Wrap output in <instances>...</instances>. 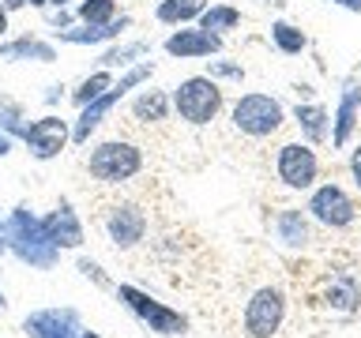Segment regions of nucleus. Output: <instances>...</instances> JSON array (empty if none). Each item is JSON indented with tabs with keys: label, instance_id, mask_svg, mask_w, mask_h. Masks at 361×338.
Instances as JSON below:
<instances>
[{
	"label": "nucleus",
	"instance_id": "obj_1",
	"mask_svg": "<svg viewBox=\"0 0 361 338\" xmlns=\"http://www.w3.org/2000/svg\"><path fill=\"white\" fill-rule=\"evenodd\" d=\"M0 237H4L8 252L16 256L19 263H27L30 270H53L61 263V248L53 244L45 222L27 207V203L11 207L4 218H0Z\"/></svg>",
	"mask_w": 361,
	"mask_h": 338
},
{
	"label": "nucleus",
	"instance_id": "obj_2",
	"mask_svg": "<svg viewBox=\"0 0 361 338\" xmlns=\"http://www.w3.org/2000/svg\"><path fill=\"white\" fill-rule=\"evenodd\" d=\"M151 75H154V64H151V61H140V64L124 68V72H121L117 79H113V87L106 90V94H102V98H94L90 106H83V109H79V117L72 120V143H87L90 135H94V132L102 128V124H106V117H109V113L117 109V106H121V101L132 94L135 87H143Z\"/></svg>",
	"mask_w": 361,
	"mask_h": 338
},
{
	"label": "nucleus",
	"instance_id": "obj_3",
	"mask_svg": "<svg viewBox=\"0 0 361 338\" xmlns=\"http://www.w3.org/2000/svg\"><path fill=\"white\" fill-rule=\"evenodd\" d=\"M117 301L128 308L135 320H140L151 334H162V338H180V334H188V315L180 312V308H169L166 301H158V297H151L147 289H140V286H132V282H121L117 289Z\"/></svg>",
	"mask_w": 361,
	"mask_h": 338
},
{
	"label": "nucleus",
	"instance_id": "obj_4",
	"mask_svg": "<svg viewBox=\"0 0 361 338\" xmlns=\"http://www.w3.org/2000/svg\"><path fill=\"white\" fill-rule=\"evenodd\" d=\"M87 173L102 180V184H124V180L143 173V151L128 139L94 143L87 154Z\"/></svg>",
	"mask_w": 361,
	"mask_h": 338
},
{
	"label": "nucleus",
	"instance_id": "obj_5",
	"mask_svg": "<svg viewBox=\"0 0 361 338\" xmlns=\"http://www.w3.org/2000/svg\"><path fill=\"white\" fill-rule=\"evenodd\" d=\"M173 113L192 128H203L222 113V87L211 75H188L173 87Z\"/></svg>",
	"mask_w": 361,
	"mask_h": 338
},
{
	"label": "nucleus",
	"instance_id": "obj_6",
	"mask_svg": "<svg viewBox=\"0 0 361 338\" xmlns=\"http://www.w3.org/2000/svg\"><path fill=\"white\" fill-rule=\"evenodd\" d=\"M233 128L248 135V139H267V135H275L282 124H286V109H282L279 98L264 94V90H248L233 101Z\"/></svg>",
	"mask_w": 361,
	"mask_h": 338
},
{
	"label": "nucleus",
	"instance_id": "obj_7",
	"mask_svg": "<svg viewBox=\"0 0 361 338\" xmlns=\"http://www.w3.org/2000/svg\"><path fill=\"white\" fill-rule=\"evenodd\" d=\"M286 323V293L279 286H259L245 304V334L248 338H275Z\"/></svg>",
	"mask_w": 361,
	"mask_h": 338
},
{
	"label": "nucleus",
	"instance_id": "obj_8",
	"mask_svg": "<svg viewBox=\"0 0 361 338\" xmlns=\"http://www.w3.org/2000/svg\"><path fill=\"white\" fill-rule=\"evenodd\" d=\"M305 211H309L312 222L327 225V230H346V225H354V218H357V207H354V199H350V192L343 184H331V180L312 188Z\"/></svg>",
	"mask_w": 361,
	"mask_h": 338
},
{
	"label": "nucleus",
	"instance_id": "obj_9",
	"mask_svg": "<svg viewBox=\"0 0 361 338\" xmlns=\"http://www.w3.org/2000/svg\"><path fill=\"white\" fill-rule=\"evenodd\" d=\"M68 143H72V120L56 117V113H45V117L30 120L27 132H23V146L30 151L34 162H53Z\"/></svg>",
	"mask_w": 361,
	"mask_h": 338
},
{
	"label": "nucleus",
	"instance_id": "obj_10",
	"mask_svg": "<svg viewBox=\"0 0 361 338\" xmlns=\"http://www.w3.org/2000/svg\"><path fill=\"white\" fill-rule=\"evenodd\" d=\"M275 173L286 188L309 192V188H316V177H320V158H316L309 143H286V146H279Z\"/></svg>",
	"mask_w": 361,
	"mask_h": 338
},
{
	"label": "nucleus",
	"instance_id": "obj_11",
	"mask_svg": "<svg viewBox=\"0 0 361 338\" xmlns=\"http://www.w3.org/2000/svg\"><path fill=\"white\" fill-rule=\"evenodd\" d=\"M23 334L27 338H79L83 334V315L72 304L34 308L23 315Z\"/></svg>",
	"mask_w": 361,
	"mask_h": 338
},
{
	"label": "nucleus",
	"instance_id": "obj_12",
	"mask_svg": "<svg viewBox=\"0 0 361 338\" xmlns=\"http://www.w3.org/2000/svg\"><path fill=\"white\" fill-rule=\"evenodd\" d=\"M106 237L117 252H132L147 237V211L140 203H113L106 211Z\"/></svg>",
	"mask_w": 361,
	"mask_h": 338
},
{
	"label": "nucleus",
	"instance_id": "obj_13",
	"mask_svg": "<svg viewBox=\"0 0 361 338\" xmlns=\"http://www.w3.org/2000/svg\"><path fill=\"white\" fill-rule=\"evenodd\" d=\"M162 49L173 61H203V56H214L222 49V38L219 34H207L196 23H188V27H173V34L162 42Z\"/></svg>",
	"mask_w": 361,
	"mask_h": 338
},
{
	"label": "nucleus",
	"instance_id": "obj_14",
	"mask_svg": "<svg viewBox=\"0 0 361 338\" xmlns=\"http://www.w3.org/2000/svg\"><path fill=\"white\" fill-rule=\"evenodd\" d=\"M45 230H49L53 244L61 248V252H79V248L87 244V230H83V218H79V211L72 207V199H61L56 207L45 214Z\"/></svg>",
	"mask_w": 361,
	"mask_h": 338
},
{
	"label": "nucleus",
	"instance_id": "obj_15",
	"mask_svg": "<svg viewBox=\"0 0 361 338\" xmlns=\"http://www.w3.org/2000/svg\"><path fill=\"white\" fill-rule=\"evenodd\" d=\"M124 30H132V15H121L109 19V23H98V27H90V23H72L68 30H53V42L56 45H113L124 38Z\"/></svg>",
	"mask_w": 361,
	"mask_h": 338
},
{
	"label": "nucleus",
	"instance_id": "obj_16",
	"mask_svg": "<svg viewBox=\"0 0 361 338\" xmlns=\"http://www.w3.org/2000/svg\"><path fill=\"white\" fill-rule=\"evenodd\" d=\"M357 124H361V79L350 75L338 90V106L331 117V146H346L350 135L357 132Z\"/></svg>",
	"mask_w": 361,
	"mask_h": 338
},
{
	"label": "nucleus",
	"instance_id": "obj_17",
	"mask_svg": "<svg viewBox=\"0 0 361 338\" xmlns=\"http://www.w3.org/2000/svg\"><path fill=\"white\" fill-rule=\"evenodd\" d=\"M0 61L8 64H53L61 61V49H56V42L49 38H34V34H23V38H11V42H0Z\"/></svg>",
	"mask_w": 361,
	"mask_h": 338
},
{
	"label": "nucleus",
	"instance_id": "obj_18",
	"mask_svg": "<svg viewBox=\"0 0 361 338\" xmlns=\"http://www.w3.org/2000/svg\"><path fill=\"white\" fill-rule=\"evenodd\" d=\"M271 230H275V241L282 248H309L312 241V218L309 211H298V207H282L275 222H271Z\"/></svg>",
	"mask_w": 361,
	"mask_h": 338
},
{
	"label": "nucleus",
	"instance_id": "obj_19",
	"mask_svg": "<svg viewBox=\"0 0 361 338\" xmlns=\"http://www.w3.org/2000/svg\"><path fill=\"white\" fill-rule=\"evenodd\" d=\"M293 120H298V128H301L309 146H320V143H327V135H331V113L324 106H316V101H298V106H293Z\"/></svg>",
	"mask_w": 361,
	"mask_h": 338
},
{
	"label": "nucleus",
	"instance_id": "obj_20",
	"mask_svg": "<svg viewBox=\"0 0 361 338\" xmlns=\"http://www.w3.org/2000/svg\"><path fill=\"white\" fill-rule=\"evenodd\" d=\"M169 113H173V98H169L166 90H158V87H147V90H140V94L132 98V117L140 124L169 120Z\"/></svg>",
	"mask_w": 361,
	"mask_h": 338
},
{
	"label": "nucleus",
	"instance_id": "obj_21",
	"mask_svg": "<svg viewBox=\"0 0 361 338\" xmlns=\"http://www.w3.org/2000/svg\"><path fill=\"white\" fill-rule=\"evenodd\" d=\"M324 304L331 312H357V304H361V286H357V278L354 275H335L331 282L324 286Z\"/></svg>",
	"mask_w": 361,
	"mask_h": 338
},
{
	"label": "nucleus",
	"instance_id": "obj_22",
	"mask_svg": "<svg viewBox=\"0 0 361 338\" xmlns=\"http://www.w3.org/2000/svg\"><path fill=\"white\" fill-rule=\"evenodd\" d=\"M143 56H151V42L128 38V42H113L106 53L98 56V68H109V72H124V68L140 64Z\"/></svg>",
	"mask_w": 361,
	"mask_h": 338
},
{
	"label": "nucleus",
	"instance_id": "obj_23",
	"mask_svg": "<svg viewBox=\"0 0 361 338\" xmlns=\"http://www.w3.org/2000/svg\"><path fill=\"white\" fill-rule=\"evenodd\" d=\"M207 4L211 0H158L154 19L166 23V27H188V23H196L203 15Z\"/></svg>",
	"mask_w": 361,
	"mask_h": 338
},
{
	"label": "nucleus",
	"instance_id": "obj_24",
	"mask_svg": "<svg viewBox=\"0 0 361 338\" xmlns=\"http://www.w3.org/2000/svg\"><path fill=\"white\" fill-rule=\"evenodd\" d=\"M196 27H203L207 34L226 38L230 30L241 27V8H233V4H207V8H203V15L196 19Z\"/></svg>",
	"mask_w": 361,
	"mask_h": 338
},
{
	"label": "nucleus",
	"instance_id": "obj_25",
	"mask_svg": "<svg viewBox=\"0 0 361 338\" xmlns=\"http://www.w3.org/2000/svg\"><path fill=\"white\" fill-rule=\"evenodd\" d=\"M113 79H117V75H113L109 68H94V72H90L87 79H79V87H75L68 98H72V106H75V109H83V106H90L94 98L106 94V90L113 87Z\"/></svg>",
	"mask_w": 361,
	"mask_h": 338
},
{
	"label": "nucleus",
	"instance_id": "obj_26",
	"mask_svg": "<svg viewBox=\"0 0 361 338\" xmlns=\"http://www.w3.org/2000/svg\"><path fill=\"white\" fill-rule=\"evenodd\" d=\"M271 42H275V49L286 53V56H298V53L309 49V38H305V30L293 27V23H286V19L271 23Z\"/></svg>",
	"mask_w": 361,
	"mask_h": 338
},
{
	"label": "nucleus",
	"instance_id": "obj_27",
	"mask_svg": "<svg viewBox=\"0 0 361 338\" xmlns=\"http://www.w3.org/2000/svg\"><path fill=\"white\" fill-rule=\"evenodd\" d=\"M27 109H23L19 98L11 94H0V128H4L11 139H23V132H27Z\"/></svg>",
	"mask_w": 361,
	"mask_h": 338
},
{
	"label": "nucleus",
	"instance_id": "obj_28",
	"mask_svg": "<svg viewBox=\"0 0 361 338\" xmlns=\"http://www.w3.org/2000/svg\"><path fill=\"white\" fill-rule=\"evenodd\" d=\"M117 0H75V23H90V27H98V23H109L117 19Z\"/></svg>",
	"mask_w": 361,
	"mask_h": 338
},
{
	"label": "nucleus",
	"instance_id": "obj_29",
	"mask_svg": "<svg viewBox=\"0 0 361 338\" xmlns=\"http://www.w3.org/2000/svg\"><path fill=\"white\" fill-rule=\"evenodd\" d=\"M79 275H83L87 282H94V286L98 289H117V286H113V278L106 275V270H102V263H98V259H87V256H79Z\"/></svg>",
	"mask_w": 361,
	"mask_h": 338
},
{
	"label": "nucleus",
	"instance_id": "obj_30",
	"mask_svg": "<svg viewBox=\"0 0 361 338\" xmlns=\"http://www.w3.org/2000/svg\"><path fill=\"white\" fill-rule=\"evenodd\" d=\"M207 75L219 83V79H230V83H241L245 79V68L241 64H233V61H211L207 64Z\"/></svg>",
	"mask_w": 361,
	"mask_h": 338
},
{
	"label": "nucleus",
	"instance_id": "obj_31",
	"mask_svg": "<svg viewBox=\"0 0 361 338\" xmlns=\"http://www.w3.org/2000/svg\"><path fill=\"white\" fill-rule=\"evenodd\" d=\"M45 23H49L53 30H68L75 23V8H53V11H45Z\"/></svg>",
	"mask_w": 361,
	"mask_h": 338
},
{
	"label": "nucleus",
	"instance_id": "obj_32",
	"mask_svg": "<svg viewBox=\"0 0 361 338\" xmlns=\"http://www.w3.org/2000/svg\"><path fill=\"white\" fill-rule=\"evenodd\" d=\"M350 180H354V188L361 192V143L350 151Z\"/></svg>",
	"mask_w": 361,
	"mask_h": 338
},
{
	"label": "nucleus",
	"instance_id": "obj_33",
	"mask_svg": "<svg viewBox=\"0 0 361 338\" xmlns=\"http://www.w3.org/2000/svg\"><path fill=\"white\" fill-rule=\"evenodd\" d=\"M68 98V87L64 83H53L49 90H45V106H56V101H64Z\"/></svg>",
	"mask_w": 361,
	"mask_h": 338
},
{
	"label": "nucleus",
	"instance_id": "obj_34",
	"mask_svg": "<svg viewBox=\"0 0 361 338\" xmlns=\"http://www.w3.org/2000/svg\"><path fill=\"white\" fill-rule=\"evenodd\" d=\"M11 151H16V139H11V135H8L4 128H0V158H8Z\"/></svg>",
	"mask_w": 361,
	"mask_h": 338
},
{
	"label": "nucleus",
	"instance_id": "obj_35",
	"mask_svg": "<svg viewBox=\"0 0 361 338\" xmlns=\"http://www.w3.org/2000/svg\"><path fill=\"white\" fill-rule=\"evenodd\" d=\"M331 4L346 8V11H361V0H331Z\"/></svg>",
	"mask_w": 361,
	"mask_h": 338
},
{
	"label": "nucleus",
	"instance_id": "obj_36",
	"mask_svg": "<svg viewBox=\"0 0 361 338\" xmlns=\"http://www.w3.org/2000/svg\"><path fill=\"white\" fill-rule=\"evenodd\" d=\"M0 4H4V8H8V15H11V11H19V8H27V0H0Z\"/></svg>",
	"mask_w": 361,
	"mask_h": 338
},
{
	"label": "nucleus",
	"instance_id": "obj_37",
	"mask_svg": "<svg viewBox=\"0 0 361 338\" xmlns=\"http://www.w3.org/2000/svg\"><path fill=\"white\" fill-rule=\"evenodd\" d=\"M4 34H8V8L0 4V38H4Z\"/></svg>",
	"mask_w": 361,
	"mask_h": 338
},
{
	"label": "nucleus",
	"instance_id": "obj_38",
	"mask_svg": "<svg viewBox=\"0 0 361 338\" xmlns=\"http://www.w3.org/2000/svg\"><path fill=\"white\" fill-rule=\"evenodd\" d=\"M30 8H49V0H27Z\"/></svg>",
	"mask_w": 361,
	"mask_h": 338
},
{
	"label": "nucleus",
	"instance_id": "obj_39",
	"mask_svg": "<svg viewBox=\"0 0 361 338\" xmlns=\"http://www.w3.org/2000/svg\"><path fill=\"white\" fill-rule=\"evenodd\" d=\"M72 0H49V8H68Z\"/></svg>",
	"mask_w": 361,
	"mask_h": 338
},
{
	"label": "nucleus",
	"instance_id": "obj_40",
	"mask_svg": "<svg viewBox=\"0 0 361 338\" xmlns=\"http://www.w3.org/2000/svg\"><path fill=\"white\" fill-rule=\"evenodd\" d=\"M79 338H102L98 331H87V327H83V334H79Z\"/></svg>",
	"mask_w": 361,
	"mask_h": 338
},
{
	"label": "nucleus",
	"instance_id": "obj_41",
	"mask_svg": "<svg viewBox=\"0 0 361 338\" xmlns=\"http://www.w3.org/2000/svg\"><path fill=\"white\" fill-rule=\"evenodd\" d=\"M4 308H8V301H4V289H0V315H4Z\"/></svg>",
	"mask_w": 361,
	"mask_h": 338
},
{
	"label": "nucleus",
	"instance_id": "obj_42",
	"mask_svg": "<svg viewBox=\"0 0 361 338\" xmlns=\"http://www.w3.org/2000/svg\"><path fill=\"white\" fill-rule=\"evenodd\" d=\"M267 4H271V8H286V0H267Z\"/></svg>",
	"mask_w": 361,
	"mask_h": 338
}]
</instances>
